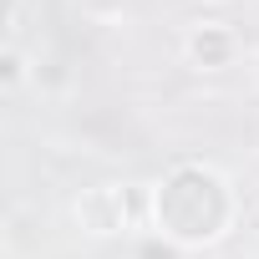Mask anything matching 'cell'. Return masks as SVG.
<instances>
[{"instance_id":"3","label":"cell","mask_w":259,"mask_h":259,"mask_svg":"<svg viewBox=\"0 0 259 259\" xmlns=\"http://www.w3.org/2000/svg\"><path fill=\"white\" fill-rule=\"evenodd\" d=\"M188 56H193L198 66H224V61L234 56V36H229L224 26H198V31L188 36Z\"/></svg>"},{"instance_id":"4","label":"cell","mask_w":259,"mask_h":259,"mask_svg":"<svg viewBox=\"0 0 259 259\" xmlns=\"http://www.w3.org/2000/svg\"><path fill=\"white\" fill-rule=\"evenodd\" d=\"M133 259H178V244L173 239H163V234H153V239H143L138 244V254Z\"/></svg>"},{"instance_id":"2","label":"cell","mask_w":259,"mask_h":259,"mask_svg":"<svg viewBox=\"0 0 259 259\" xmlns=\"http://www.w3.org/2000/svg\"><path fill=\"white\" fill-rule=\"evenodd\" d=\"M133 213H138V203H133V193L122 183H97V188H87L76 198V219L92 234H117V229L133 224Z\"/></svg>"},{"instance_id":"1","label":"cell","mask_w":259,"mask_h":259,"mask_svg":"<svg viewBox=\"0 0 259 259\" xmlns=\"http://www.w3.org/2000/svg\"><path fill=\"white\" fill-rule=\"evenodd\" d=\"M153 219H158L163 239H173L178 249H198V244H213L229 229L234 193H229V183L213 168L178 163L153 193Z\"/></svg>"}]
</instances>
